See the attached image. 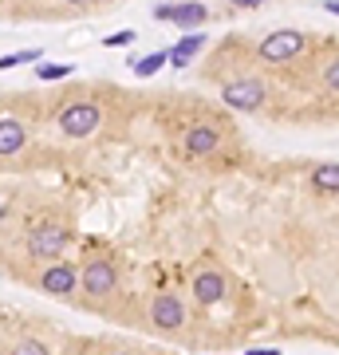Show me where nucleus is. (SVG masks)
Instances as JSON below:
<instances>
[{"label":"nucleus","instance_id":"obj_1","mask_svg":"<svg viewBox=\"0 0 339 355\" xmlns=\"http://www.w3.org/2000/svg\"><path fill=\"white\" fill-rule=\"evenodd\" d=\"M28 257L32 261H60L63 249L71 245V229L67 225H55V221H44L28 233Z\"/></svg>","mask_w":339,"mask_h":355},{"label":"nucleus","instance_id":"obj_2","mask_svg":"<svg viewBox=\"0 0 339 355\" xmlns=\"http://www.w3.org/2000/svg\"><path fill=\"white\" fill-rule=\"evenodd\" d=\"M304 48H308L304 32L280 28V32H268V36L257 44V60H264V64H288V60H296Z\"/></svg>","mask_w":339,"mask_h":355},{"label":"nucleus","instance_id":"obj_3","mask_svg":"<svg viewBox=\"0 0 339 355\" xmlns=\"http://www.w3.org/2000/svg\"><path fill=\"white\" fill-rule=\"evenodd\" d=\"M103 123V111H99V103H67L60 111V130H63V139H87V135H95Z\"/></svg>","mask_w":339,"mask_h":355},{"label":"nucleus","instance_id":"obj_4","mask_svg":"<svg viewBox=\"0 0 339 355\" xmlns=\"http://www.w3.org/2000/svg\"><path fill=\"white\" fill-rule=\"evenodd\" d=\"M154 20L158 24H174V28H201L209 20V8L201 4V0H182V4H154Z\"/></svg>","mask_w":339,"mask_h":355},{"label":"nucleus","instance_id":"obj_5","mask_svg":"<svg viewBox=\"0 0 339 355\" xmlns=\"http://www.w3.org/2000/svg\"><path fill=\"white\" fill-rule=\"evenodd\" d=\"M264 95H268V87H264L257 76L233 79V83H225V87H221V99H225L233 111H261Z\"/></svg>","mask_w":339,"mask_h":355},{"label":"nucleus","instance_id":"obj_6","mask_svg":"<svg viewBox=\"0 0 339 355\" xmlns=\"http://www.w3.org/2000/svg\"><path fill=\"white\" fill-rule=\"evenodd\" d=\"M79 284H83V292H87V296L103 300V296H111V292H114L119 272H114V265L107 261V257H95V261H87V268L79 272Z\"/></svg>","mask_w":339,"mask_h":355},{"label":"nucleus","instance_id":"obj_7","mask_svg":"<svg viewBox=\"0 0 339 355\" xmlns=\"http://www.w3.org/2000/svg\"><path fill=\"white\" fill-rule=\"evenodd\" d=\"M150 324L158 331H177L182 324H186V308H182V300H177L174 292H162V296H154L150 304Z\"/></svg>","mask_w":339,"mask_h":355},{"label":"nucleus","instance_id":"obj_8","mask_svg":"<svg viewBox=\"0 0 339 355\" xmlns=\"http://www.w3.org/2000/svg\"><path fill=\"white\" fill-rule=\"evenodd\" d=\"M40 284H44V292H51V296H71V292H76V284H79L76 265H63V261H55V265L44 268Z\"/></svg>","mask_w":339,"mask_h":355},{"label":"nucleus","instance_id":"obj_9","mask_svg":"<svg viewBox=\"0 0 339 355\" xmlns=\"http://www.w3.org/2000/svg\"><path fill=\"white\" fill-rule=\"evenodd\" d=\"M205 44H209V40H205V32H201V28L186 32V36H182L174 48H170V64H174V67H186L193 55H201V48H205Z\"/></svg>","mask_w":339,"mask_h":355},{"label":"nucleus","instance_id":"obj_10","mask_svg":"<svg viewBox=\"0 0 339 355\" xmlns=\"http://www.w3.org/2000/svg\"><path fill=\"white\" fill-rule=\"evenodd\" d=\"M193 296H198V304H217L221 296H225V277L221 272H198V280H193Z\"/></svg>","mask_w":339,"mask_h":355},{"label":"nucleus","instance_id":"obj_11","mask_svg":"<svg viewBox=\"0 0 339 355\" xmlns=\"http://www.w3.org/2000/svg\"><path fill=\"white\" fill-rule=\"evenodd\" d=\"M24 146H28L24 123H16V119H0V158H8V154H20Z\"/></svg>","mask_w":339,"mask_h":355},{"label":"nucleus","instance_id":"obj_12","mask_svg":"<svg viewBox=\"0 0 339 355\" xmlns=\"http://www.w3.org/2000/svg\"><path fill=\"white\" fill-rule=\"evenodd\" d=\"M217 146H221V135H217L214 127H189L186 130V150L189 154H201V158H205V154H214Z\"/></svg>","mask_w":339,"mask_h":355},{"label":"nucleus","instance_id":"obj_13","mask_svg":"<svg viewBox=\"0 0 339 355\" xmlns=\"http://www.w3.org/2000/svg\"><path fill=\"white\" fill-rule=\"evenodd\" d=\"M312 186L320 193H339V162H324L312 170Z\"/></svg>","mask_w":339,"mask_h":355},{"label":"nucleus","instance_id":"obj_14","mask_svg":"<svg viewBox=\"0 0 339 355\" xmlns=\"http://www.w3.org/2000/svg\"><path fill=\"white\" fill-rule=\"evenodd\" d=\"M170 64V51H154V55H146V60H134V71L139 76H154V71H162V67Z\"/></svg>","mask_w":339,"mask_h":355},{"label":"nucleus","instance_id":"obj_15","mask_svg":"<svg viewBox=\"0 0 339 355\" xmlns=\"http://www.w3.org/2000/svg\"><path fill=\"white\" fill-rule=\"evenodd\" d=\"M63 76H76V67L71 64H40V71H36V79H44V83H55Z\"/></svg>","mask_w":339,"mask_h":355},{"label":"nucleus","instance_id":"obj_16","mask_svg":"<svg viewBox=\"0 0 339 355\" xmlns=\"http://www.w3.org/2000/svg\"><path fill=\"white\" fill-rule=\"evenodd\" d=\"M32 60H40V51H12V55H0V71L20 67V64H32Z\"/></svg>","mask_w":339,"mask_h":355},{"label":"nucleus","instance_id":"obj_17","mask_svg":"<svg viewBox=\"0 0 339 355\" xmlns=\"http://www.w3.org/2000/svg\"><path fill=\"white\" fill-rule=\"evenodd\" d=\"M12 355H51V352H48L40 340H20V343L12 347Z\"/></svg>","mask_w":339,"mask_h":355},{"label":"nucleus","instance_id":"obj_18","mask_svg":"<svg viewBox=\"0 0 339 355\" xmlns=\"http://www.w3.org/2000/svg\"><path fill=\"white\" fill-rule=\"evenodd\" d=\"M130 40H134V32H130V28H123V32H114V36H107L103 44H107V48H126Z\"/></svg>","mask_w":339,"mask_h":355},{"label":"nucleus","instance_id":"obj_19","mask_svg":"<svg viewBox=\"0 0 339 355\" xmlns=\"http://www.w3.org/2000/svg\"><path fill=\"white\" fill-rule=\"evenodd\" d=\"M324 83H327V87H331V91L339 95V60H331V64L324 67Z\"/></svg>","mask_w":339,"mask_h":355},{"label":"nucleus","instance_id":"obj_20","mask_svg":"<svg viewBox=\"0 0 339 355\" xmlns=\"http://www.w3.org/2000/svg\"><path fill=\"white\" fill-rule=\"evenodd\" d=\"M229 4H233V8H261L264 0H229Z\"/></svg>","mask_w":339,"mask_h":355},{"label":"nucleus","instance_id":"obj_21","mask_svg":"<svg viewBox=\"0 0 339 355\" xmlns=\"http://www.w3.org/2000/svg\"><path fill=\"white\" fill-rule=\"evenodd\" d=\"M245 355H280L277 347H252V352H245Z\"/></svg>","mask_w":339,"mask_h":355},{"label":"nucleus","instance_id":"obj_22","mask_svg":"<svg viewBox=\"0 0 339 355\" xmlns=\"http://www.w3.org/2000/svg\"><path fill=\"white\" fill-rule=\"evenodd\" d=\"M324 8H327V12H336V16H339V0H324Z\"/></svg>","mask_w":339,"mask_h":355},{"label":"nucleus","instance_id":"obj_23","mask_svg":"<svg viewBox=\"0 0 339 355\" xmlns=\"http://www.w3.org/2000/svg\"><path fill=\"white\" fill-rule=\"evenodd\" d=\"M67 4H79V8H87V4H99V0H67Z\"/></svg>","mask_w":339,"mask_h":355},{"label":"nucleus","instance_id":"obj_24","mask_svg":"<svg viewBox=\"0 0 339 355\" xmlns=\"http://www.w3.org/2000/svg\"><path fill=\"white\" fill-rule=\"evenodd\" d=\"M0 217H4V205H0Z\"/></svg>","mask_w":339,"mask_h":355},{"label":"nucleus","instance_id":"obj_25","mask_svg":"<svg viewBox=\"0 0 339 355\" xmlns=\"http://www.w3.org/2000/svg\"><path fill=\"white\" fill-rule=\"evenodd\" d=\"M119 355H123V352H119Z\"/></svg>","mask_w":339,"mask_h":355}]
</instances>
